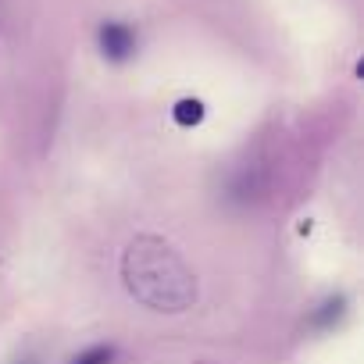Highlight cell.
Masks as SVG:
<instances>
[{
    "instance_id": "3957f363",
    "label": "cell",
    "mask_w": 364,
    "mask_h": 364,
    "mask_svg": "<svg viewBox=\"0 0 364 364\" xmlns=\"http://www.w3.org/2000/svg\"><path fill=\"white\" fill-rule=\"evenodd\" d=\"M72 364H111V350H107V346H93V350H86L82 357H75Z\"/></svg>"
},
{
    "instance_id": "7a4b0ae2",
    "label": "cell",
    "mask_w": 364,
    "mask_h": 364,
    "mask_svg": "<svg viewBox=\"0 0 364 364\" xmlns=\"http://www.w3.org/2000/svg\"><path fill=\"white\" fill-rule=\"evenodd\" d=\"M97 40H100V54L114 65H122L136 54V29L125 22H104Z\"/></svg>"
},
{
    "instance_id": "6da1fadb",
    "label": "cell",
    "mask_w": 364,
    "mask_h": 364,
    "mask_svg": "<svg viewBox=\"0 0 364 364\" xmlns=\"http://www.w3.org/2000/svg\"><path fill=\"white\" fill-rule=\"evenodd\" d=\"M122 275L129 293L150 311H182L197 296V279L161 236H136L122 254Z\"/></svg>"
},
{
    "instance_id": "277c9868",
    "label": "cell",
    "mask_w": 364,
    "mask_h": 364,
    "mask_svg": "<svg viewBox=\"0 0 364 364\" xmlns=\"http://www.w3.org/2000/svg\"><path fill=\"white\" fill-rule=\"evenodd\" d=\"M178 118H182V122H190V118L197 122V118H200V104H197V100H182V104H178Z\"/></svg>"
}]
</instances>
